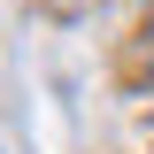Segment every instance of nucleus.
Wrapping results in <instances>:
<instances>
[{
  "label": "nucleus",
  "mask_w": 154,
  "mask_h": 154,
  "mask_svg": "<svg viewBox=\"0 0 154 154\" xmlns=\"http://www.w3.org/2000/svg\"><path fill=\"white\" fill-rule=\"evenodd\" d=\"M146 46H154V23H146Z\"/></svg>",
  "instance_id": "nucleus-1"
}]
</instances>
